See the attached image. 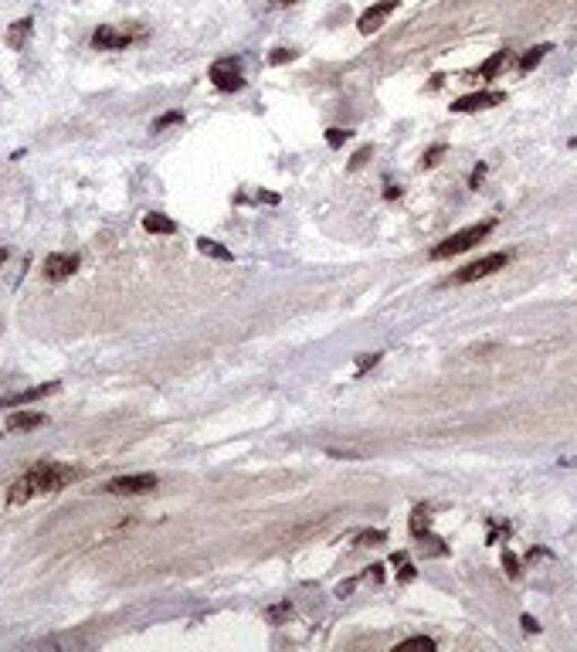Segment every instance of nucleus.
I'll use <instances>...</instances> for the list:
<instances>
[{
	"label": "nucleus",
	"mask_w": 577,
	"mask_h": 652,
	"mask_svg": "<svg viewBox=\"0 0 577 652\" xmlns=\"http://www.w3.org/2000/svg\"><path fill=\"white\" fill-rule=\"evenodd\" d=\"M180 119H184V116H180V112H166V116H160V119H157V123H153V129H157V133H160V129H166V126H173V123H180Z\"/></svg>",
	"instance_id": "393cba45"
},
{
	"label": "nucleus",
	"mask_w": 577,
	"mask_h": 652,
	"mask_svg": "<svg viewBox=\"0 0 577 652\" xmlns=\"http://www.w3.org/2000/svg\"><path fill=\"white\" fill-rule=\"evenodd\" d=\"M503 567H506L510 578H519V558H516L513 551H503Z\"/></svg>",
	"instance_id": "4be33fe9"
},
{
	"label": "nucleus",
	"mask_w": 577,
	"mask_h": 652,
	"mask_svg": "<svg viewBox=\"0 0 577 652\" xmlns=\"http://www.w3.org/2000/svg\"><path fill=\"white\" fill-rule=\"evenodd\" d=\"M92 44H96V48H126L129 34H119L116 28H98V31L92 34Z\"/></svg>",
	"instance_id": "9b49d317"
},
{
	"label": "nucleus",
	"mask_w": 577,
	"mask_h": 652,
	"mask_svg": "<svg viewBox=\"0 0 577 652\" xmlns=\"http://www.w3.org/2000/svg\"><path fill=\"white\" fill-rule=\"evenodd\" d=\"M397 194H401V187H387V190H384V197H387V201H394Z\"/></svg>",
	"instance_id": "2f4dec72"
},
{
	"label": "nucleus",
	"mask_w": 577,
	"mask_h": 652,
	"mask_svg": "<svg viewBox=\"0 0 577 652\" xmlns=\"http://www.w3.org/2000/svg\"><path fill=\"white\" fill-rule=\"evenodd\" d=\"M381 540H384V530H367L356 537V544H381Z\"/></svg>",
	"instance_id": "a878e982"
},
{
	"label": "nucleus",
	"mask_w": 577,
	"mask_h": 652,
	"mask_svg": "<svg viewBox=\"0 0 577 652\" xmlns=\"http://www.w3.org/2000/svg\"><path fill=\"white\" fill-rule=\"evenodd\" d=\"M397 567H401V571H397V578H401V581H415V574H417V571H415V564H408V558L401 560Z\"/></svg>",
	"instance_id": "bb28decb"
},
{
	"label": "nucleus",
	"mask_w": 577,
	"mask_h": 652,
	"mask_svg": "<svg viewBox=\"0 0 577 652\" xmlns=\"http://www.w3.org/2000/svg\"><path fill=\"white\" fill-rule=\"evenodd\" d=\"M506 55H510V51H496V55H492L489 62L482 65V68H479V72H482V78H496V72L503 68V62H506Z\"/></svg>",
	"instance_id": "dca6fc26"
},
{
	"label": "nucleus",
	"mask_w": 577,
	"mask_h": 652,
	"mask_svg": "<svg viewBox=\"0 0 577 652\" xmlns=\"http://www.w3.org/2000/svg\"><path fill=\"white\" fill-rule=\"evenodd\" d=\"M350 136H353L350 129H336V126H333V129H326V143H329L333 150H340V147H343Z\"/></svg>",
	"instance_id": "6ab92c4d"
},
{
	"label": "nucleus",
	"mask_w": 577,
	"mask_h": 652,
	"mask_svg": "<svg viewBox=\"0 0 577 652\" xmlns=\"http://www.w3.org/2000/svg\"><path fill=\"white\" fill-rule=\"evenodd\" d=\"M55 391H58V381L37 384V387H28V391H21V394L0 398V408H21V404H31V401H37V398H48V394H55Z\"/></svg>",
	"instance_id": "1a4fd4ad"
},
{
	"label": "nucleus",
	"mask_w": 577,
	"mask_h": 652,
	"mask_svg": "<svg viewBox=\"0 0 577 652\" xmlns=\"http://www.w3.org/2000/svg\"><path fill=\"white\" fill-rule=\"evenodd\" d=\"M506 265H510V251H492V255H482L476 262H469L465 269H458V272L451 276V282L465 285V282L485 279V276H492V272H499V269H506Z\"/></svg>",
	"instance_id": "7ed1b4c3"
},
{
	"label": "nucleus",
	"mask_w": 577,
	"mask_h": 652,
	"mask_svg": "<svg viewBox=\"0 0 577 652\" xmlns=\"http://www.w3.org/2000/svg\"><path fill=\"white\" fill-rule=\"evenodd\" d=\"M553 51V44H537V48H530L523 58H519V72H533L537 65L544 62V55H550Z\"/></svg>",
	"instance_id": "ddd939ff"
},
{
	"label": "nucleus",
	"mask_w": 577,
	"mask_h": 652,
	"mask_svg": "<svg viewBox=\"0 0 577 652\" xmlns=\"http://www.w3.org/2000/svg\"><path fill=\"white\" fill-rule=\"evenodd\" d=\"M397 3H401V0H377L374 7H367V10L360 14V21H356V31H360V34H374L387 21V17H390V10H394Z\"/></svg>",
	"instance_id": "423d86ee"
},
{
	"label": "nucleus",
	"mask_w": 577,
	"mask_h": 652,
	"mask_svg": "<svg viewBox=\"0 0 577 652\" xmlns=\"http://www.w3.org/2000/svg\"><path fill=\"white\" fill-rule=\"evenodd\" d=\"M374 364H381V353H363V357H356V377L363 371H370Z\"/></svg>",
	"instance_id": "5701e85b"
},
{
	"label": "nucleus",
	"mask_w": 577,
	"mask_h": 652,
	"mask_svg": "<svg viewBox=\"0 0 577 652\" xmlns=\"http://www.w3.org/2000/svg\"><path fill=\"white\" fill-rule=\"evenodd\" d=\"M78 269V255H48L44 258V279L62 282Z\"/></svg>",
	"instance_id": "6e6552de"
},
{
	"label": "nucleus",
	"mask_w": 577,
	"mask_h": 652,
	"mask_svg": "<svg viewBox=\"0 0 577 652\" xmlns=\"http://www.w3.org/2000/svg\"><path fill=\"white\" fill-rule=\"evenodd\" d=\"M356 581H360V578H350V581H343V585H336V594H340V598H347V594H350V591L356 588Z\"/></svg>",
	"instance_id": "c756f323"
},
{
	"label": "nucleus",
	"mask_w": 577,
	"mask_h": 652,
	"mask_svg": "<svg viewBox=\"0 0 577 652\" xmlns=\"http://www.w3.org/2000/svg\"><path fill=\"white\" fill-rule=\"evenodd\" d=\"M499 102H506V92H469L451 102V112H479V109L499 106Z\"/></svg>",
	"instance_id": "0eeeda50"
},
{
	"label": "nucleus",
	"mask_w": 577,
	"mask_h": 652,
	"mask_svg": "<svg viewBox=\"0 0 577 652\" xmlns=\"http://www.w3.org/2000/svg\"><path fill=\"white\" fill-rule=\"evenodd\" d=\"M282 3H292V0H282Z\"/></svg>",
	"instance_id": "72a5a7b5"
},
{
	"label": "nucleus",
	"mask_w": 577,
	"mask_h": 652,
	"mask_svg": "<svg viewBox=\"0 0 577 652\" xmlns=\"http://www.w3.org/2000/svg\"><path fill=\"white\" fill-rule=\"evenodd\" d=\"M519 625H523V632H530V635H537V632H540V621L533 619V615H523V619H519Z\"/></svg>",
	"instance_id": "c85d7f7f"
},
{
	"label": "nucleus",
	"mask_w": 577,
	"mask_h": 652,
	"mask_svg": "<svg viewBox=\"0 0 577 652\" xmlns=\"http://www.w3.org/2000/svg\"><path fill=\"white\" fill-rule=\"evenodd\" d=\"M370 156H374V147H360V150L350 156V170H360V167H363Z\"/></svg>",
	"instance_id": "412c9836"
},
{
	"label": "nucleus",
	"mask_w": 577,
	"mask_h": 652,
	"mask_svg": "<svg viewBox=\"0 0 577 652\" xmlns=\"http://www.w3.org/2000/svg\"><path fill=\"white\" fill-rule=\"evenodd\" d=\"M78 476H82L78 469L62 466V462H37L7 486V503H28L31 496H41V493H58L62 486L75 483Z\"/></svg>",
	"instance_id": "f257e3e1"
},
{
	"label": "nucleus",
	"mask_w": 577,
	"mask_h": 652,
	"mask_svg": "<svg viewBox=\"0 0 577 652\" xmlns=\"http://www.w3.org/2000/svg\"><path fill=\"white\" fill-rule=\"evenodd\" d=\"M31 17H24V21H17V24H10V31H7V44L10 48H21L24 41H28V34H31Z\"/></svg>",
	"instance_id": "2eb2a0df"
},
{
	"label": "nucleus",
	"mask_w": 577,
	"mask_h": 652,
	"mask_svg": "<svg viewBox=\"0 0 577 652\" xmlns=\"http://www.w3.org/2000/svg\"><path fill=\"white\" fill-rule=\"evenodd\" d=\"M442 153H445V147H442V143H438V147H431L428 153L421 156V167H435V163L442 160Z\"/></svg>",
	"instance_id": "b1692460"
},
{
	"label": "nucleus",
	"mask_w": 577,
	"mask_h": 652,
	"mask_svg": "<svg viewBox=\"0 0 577 652\" xmlns=\"http://www.w3.org/2000/svg\"><path fill=\"white\" fill-rule=\"evenodd\" d=\"M265 619L275 621V625H279L282 619H292V605H288V601H282V605H272V608L265 612Z\"/></svg>",
	"instance_id": "aec40b11"
},
{
	"label": "nucleus",
	"mask_w": 577,
	"mask_h": 652,
	"mask_svg": "<svg viewBox=\"0 0 577 652\" xmlns=\"http://www.w3.org/2000/svg\"><path fill=\"white\" fill-rule=\"evenodd\" d=\"M3 258H7V249H0V262H3Z\"/></svg>",
	"instance_id": "473e14b6"
},
{
	"label": "nucleus",
	"mask_w": 577,
	"mask_h": 652,
	"mask_svg": "<svg viewBox=\"0 0 577 652\" xmlns=\"http://www.w3.org/2000/svg\"><path fill=\"white\" fill-rule=\"evenodd\" d=\"M211 82L221 89V92H241L245 89V75H241V65L234 58H225V62L211 65Z\"/></svg>",
	"instance_id": "39448f33"
},
{
	"label": "nucleus",
	"mask_w": 577,
	"mask_h": 652,
	"mask_svg": "<svg viewBox=\"0 0 577 652\" xmlns=\"http://www.w3.org/2000/svg\"><path fill=\"white\" fill-rule=\"evenodd\" d=\"M143 228H146L150 235H173V231H177V221H170V217L160 215V211H150V215L143 217Z\"/></svg>",
	"instance_id": "f8f14e48"
},
{
	"label": "nucleus",
	"mask_w": 577,
	"mask_h": 652,
	"mask_svg": "<svg viewBox=\"0 0 577 652\" xmlns=\"http://www.w3.org/2000/svg\"><path fill=\"white\" fill-rule=\"evenodd\" d=\"M157 483L160 479L153 472H132V476H116L112 483H105V493H112V496H143V493H153Z\"/></svg>",
	"instance_id": "20e7f679"
},
{
	"label": "nucleus",
	"mask_w": 577,
	"mask_h": 652,
	"mask_svg": "<svg viewBox=\"0 0 577 652\" xmlns=\"http://www.w3.org/2000/svg\"><path fill=\"white\" fill-rule=\"evenodd\" d=\"M496 228V221L489 217V221H482V224H469V228H462V231H455V235H449L442 245H435V249L428 251L431 255V262H442V258H451V255H458V251L472 249V245H479L482 238L489 235Z\"/></svg>",
	"instance_id": "f03ea898"
},
{
	"label": "nucleus",
	"mask_w": 577,
	"mask_h": 652,
	"mask_svg": "<svg viewBox=\"0 0 577 652\" xmlns=\"http://www.w3.org/2000/svg\"><path fill=\"white\" fill-rule=\"evenodd\" d=\"M197 249L204 251V255H211V258H218V262H231L234 258L231 249H225L221 242H211V238H197Z\"/></svg>",
	"instance_id": "4468645a"
},
{
	"label": "nucleus",
	"mask_w": 577,
	"mask_h": 652,
	"mask_svg": "<svg viewBox=\"0 0 577 652\" xmlns=\"http://www.w3.org/2000/svg\"><path fill=\"white\" fill-rule=\"evenodd\" d=\"M482 177H485V163H479V167L472 170V177H469V187H479Z\"/></svg>",
	"instance_id": "7c9ffc66"
},
{
	"label": "nucleus",
	"mask_w": 577,
	"mask_h": 652,
	"mask_svg": "<svg viewBox=\"0 0 577 652\" xmlns=\"http://www.w3.org/2000/svg\"><path fill=\"white\" fill-rule=\"evenodd\" d=\"M48 418L41 411H14L7 418V432H31V428H41Z\"/></svg>",
	"instance_id": "9d476101"
},
{
	"label": "nucleus",
	"mask_w": 577,
	"mask_h": 652,
	"mask_svg": "<svg viewBox=\"0 0 577 652\" xmlns=\"http://www.w3.org/2000/svg\"><path fill=\"white\" fill-rule=\"evenodd\" d=\"M428 527H431L428 510H421V506H417L415 513H411V533H415V537H421V533H428Z\"/></svg>",
	"instance_id": "f3484780"
},
{
	"label": "nucleus",
	"mask_w": 577,
	"mask_h": 652,
	"mask_svg": "<svg viewBox=\"0 0 577 652\" xmlns=\"http://www.w3.org/2000/svg\"><path fill=\"white\" fill-rule=\"evenodd\" d=\"M397 649H424V652H431V649H435V639H428V635H411V639H404Z\"/></svg>",
	"instance_id": "a211bd4d"
},
{
	"label": "nucleus",
	"mask_w": 577,
	"mask_h": 652,
	"mask_svg": "<svg viewBox=\"0 0 577 652\" xmlns=\"http://www.w3.org/2000/svg\"><path fill=\"white\" fill-rule=\"evenodd\" d=\"M292 58H295V55H292V51H288V48H275V51H272V58H268V62H272V65H286V62H292Z\"/></svg>",
	"instance_id": "cd10ccee"
}]
</instances>
